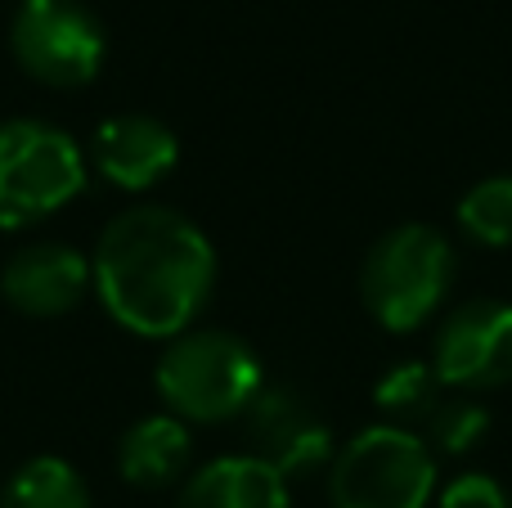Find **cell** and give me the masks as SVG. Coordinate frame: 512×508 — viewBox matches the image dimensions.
I'll return each instance as SVG.
<instances>
[{
  "mask_svg": "<svg viewBox=\"0 0 512 508\" xmlns=\"http://www.w3.org/2000/svg\"><path fill=\"white\" fill-rule=\"evenodd\" d=\"M167 414L180 423L243 419L252 396L265 387L261 356L230 329H189L167 342L153 369Z\"/></svg>",
  "mask_w": 512,
  "mask_h": 508,
  "instance_id": "obj_2",
  "label": "cell"
},
{
  "mask_svg": "<svg viewBox=\"0 0 512 508\" xmlns=\"http://www.w3.org/2000/svg\"><path fill=\"white\" fill-rule=\"evenodd\" d=\"M176 162H180L176 131L149 113L108 117L90 135V167L108 185L126 189V194H144V189L162 185L176 171Z\"/></svg>",
  "mask_w": 512,
  "mask_h": 508,
  "instance_id": "obj_10",
  "label": "cell"
},
{
  "mask_svg": "<svg viewBox=\"0 0 512 508\" xmlns=\"http://www.w3.org/2000/svg\"><path fill=\"white\" fill-rule=\"evenodd\" d=\"M459 230L481 248H512V176H486L459 198Z\"/></svg>",
  "mask_w": 512,
  "mask_h": 508,
  "instance_id": "obj_15",
  "label": "cell"
},
{
  "mask_svg": "<svg viewBox=\"0 0 512 508\" xmlns=\"http://www.w3.org/2000/svg\"><path fill=\"white\" fill-rule=\"evenodd\" d=\"M9 50L18 68L50 90H81L108 59V36L95 9L81 0H18L9 23Z\"/></svg>",
  "mask_w": 512,
  "mask_h": 508,
  "instance_id": "obj_6",
  "label": "cell"
},
{
  "mask_svg": "<svg viewBox=\"0 0 512 508\" xmlns=\"http://www.w3.org/2000/svg\"><path fill=\"white\" fill-rule=\"evenodd\" d=\"M176 508H292L288 482L252 455H225L194 468Z\"/></svg>",
  "mask_w": 512,
  "mask_h": 508,
  "instance_id": "obj_11",
  "label": "cell"
},
{
  "mask_svg": "<svg viewBox=\"0 0 512 508\" xmlns=\"http://www.w3.org/2000/svg\"><path fill=\"white\" fill-rule=\"evenodd\" d=\"M432 369L441 387L463 396L512 383V302L472 297L445 315L432 342Z\"/></svg>",
  "mask_w": 512,
  "mask_h": 508,
  "instance_id": "obj_8",
  "label": "cell"
},
{
  "mask_svg": "<svg viewBox=\"0 0 512 508\" xmlns=\"http://www.w3.org/2000/svg\"><path fill=\"white\" fill-rule=\"evenodd\" d=\"M95 297L135 338H180L216 288V248L176 207L144 203L104 225L90 257Z\"/></svg>",
  "mask_w": 512,
  "mask_h": 508,
  "instance_id": "obj_1",
  "label": "cell"
},
{
  "mask_svg": "<svg viewBox=\"0 0 512 508\" xmlns=\"http://www.w3.org/2000/svg\"><path fill=\"white\" fill-rule=\"evenodd\" d=\"M436 508H512V495L486 473H459L441 491Z\"/></svg>",
  "mask_w": 512,
  "mask_h": 508,
  "instance_id": "obj_17",
  "label": "cell"
},
{
  "mask_svg": "<svg viewBox=\"0 0 512 508\" xmlns=\"http://www.w3.org/2000/svg\"><path fill=\"white\" fill-rule=\"evenodd\" d=\"M486 432H490V410L477 396L459 392L436 405V414L423 428V441L432 450H441V455H468V450H477L486 441Z\"/></svg>",
  "mask_w": 512,
  "mask_h": 508,
  "instance_id": "obj_16",
  "label": "cell"
},
{
  "mask_svg": "<svg viewBox=\"0 0 512 508\" xmlns=\"http://www.w3.org/2000/svg\"><path fill=\"white\" fill-rule=\"evenodd\" d=\"M0 508H95L90 504V486L68 459L59 455H36L0 491Z\"/></svg>",
  "mask_w": 512,
  "mask_h": 508,
  "instance_id": "obj_13",
  "label": "cell"
},
{
  "mask_svg": "<svg viewBox=\"0 0 512 508\" xmlns=\"http://www.w3.org/2000/svg\"><path fill=\"white\" fill-rule=\"evenodd\" d=\"M86 293H95L90 261L68 243H27L0 270V297L32 320L77 311Z\"/></svg>",
  "mask_w": 512,
  "mask_h": 508,
  "instance_id": "obj_9",
  "label": "cell"
},
{
  "mask_svg": "<svg viewBox=\"0 0 512 508\" xmlns=\"http://www.w3.org/2000/svg\"><path fill=\"white\" fill-rule=\"evenodd\" d=\"M445 401V387L436 378L432 365H418V360H405V365L387 369L373 387V405L378 414L391 423V428H427V419L436 414V405Z\"/></svg>",
  "mask_w": 512,
  "mask_h": 508,
  "instance_id": "obj_14",
  "label": "cell"
},
{
  "mask_svg": "<svg viewBox=\"0 0 512 508\" xmlns=\"http://www.w3.org/2000/svg\"><path fill=\"white\" fill-rule=\"evenodd\" d=\"M189 455H194L189 423H180L176 414H149L135 419L117 441V473L135 491H162L185 477Z\"/></svg>",
  "mask_w": 512,
  "mask_h": 508,
  "instance_id": "obj_12",
  "label": "cell"
},
{
  "mask_svg": "<svg viewBox=\"0 0 512 508\" xmlns=\"http://www.w3.org/2000/svg\"><path fill=\"white\" fill-rule=\"evenodd\" d=\"M436 495V450L423 432L364 428L333 455L328 500L333 508H427Z\"/></svg>",
  "mask_w": 512,
  "mask_h": 508,
  "instance_id": "obj_5",
  "label": "cell"
},
{
  "mask_svg": "<svg viewBox=\"0 0 512 508\" xmlns=\"http://www.w3.org/2000/svg\"><path fill=\"white\" fill-rule=\"evenodd\" d=\"M243 455L261 459L265 468L292 482V477H310L333 459V423L324 419L315 401L297 387L265 383L243 410Z\"/></svg>",
  "mask_w": 512,
  "mask_h": 508,
  "instance_id": "obj_7",
  "label": "cell"
},
{
  "mask_svg": "<svg viewBox=\"0 0 512 508\" xmlns=\"http://www.w3.org/2000/svg\"><path fill=\"white\" fill-rule=\"evenodd\" d=\"M454 275H459V261H454L450 239L436 225H396L364 257V311L387 333H414L418 324H427L441 311V302L454 288Z\"/></svg>",
  "mask_w": 512,
  "mask_h": 508,
  "instance_id": "obj_3",
  "label": "cell"
},
{
  "mask_svg": "<svg viewBox=\"0 0 512 508\" xmlns=\"http://www.w3.org/2000/svg\"><path fill=\"white\" fill-rule=\"evenodd\" d=\"M86 189V153L63 126L14 117L0 126V230L54 216Z\"/></svg>",
  "mask_w": 512,
  "mask_h": 508,
  "instance_id": "obj_4",
  "label": "cell"
}]
</instances>
